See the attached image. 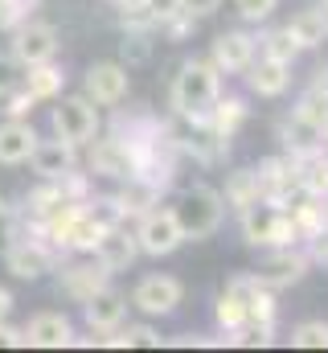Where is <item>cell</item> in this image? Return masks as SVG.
Segmentation results:
<instances>
[{
	"label": "cell",
	"instance_id": "6",
	"mask_svg": "<svg viewBox=\"0 0 328 353\" xmlns=\"http://www.w3.org/2000/svg\"><path fill=\"white\" fill-rule=\"evenodd\" d=\"M258 189H263V201H267V205L287 210V205L304 193V189H300V165H296V157L283 152V157L258 161Z\"/></svg>",
	"mask_w": 328,
	"mask_h": 353
},
{
	"label": "cell",
	"instance_id": "45",
	"mask_svg": "<svg viewBox=\"0 0 328 353\" xmlns=\"http://www.w3.org/2000/svg\"><path fill=\"white\" fill-rule=\"evenodd\" d=\"M325 230H328V226H325Z\"/></svg>",
	"mask_w": 328,
	"mask_h": 353
},
{
	"label": "cell",
	"instance_id": "21",
	"mask_svg": "<svg viewBox=\"0 0 328 353\" xmlns=\"http://www.w3.org/2000/svg\"><path fill=\"white\" fill-rule=\"evenodd\" d=\"M37 144V128L29 119H4L0 123V165H25Z\"/></svg>",
	"mask_w": 328,
	"mask_h": 353
},
{
	"label": "cell",
	"instance_id": "2",
	"mask_svg": "<svg viewBox=\"0 0 328 353\" xmlns=\"http://www.w3.org/2000/svg\"><path fill=\"white\" fill-rule=\"evenodd\" d=\"M172 214H176V222H181L185 243H201V239H214V234L222 230V222H226V197H222V189L197 181V185L181 189Z\"/></svg>",
	"mask_w": 328,
	"mask_h": 353
},
{
	"label": "cell",
	"instance_id": "19",
	"mask_svg": "<svg viewBox=\"0 0 328 353\" xmlns=\"http://www.w3.org/2000/svg\"><path fill=\"white\" fill-rule=\"evenodd\" d=\"M29 165H33V173L41 176V181H54V176L70 173L74 165H79V148L74 144H66V140H41L37 136V144H33V152H29Z\"/></svg>",
	"mask_w": 328,
	"mask_h": 353
},
{
	"label": "cell",
	"instance_id": "27",
	"mask_svg": "<svg viewBox=\"0 0 328 353\" xmlns=\"http://www.w3.org/2000/svg\"><path fill=\"white\" fill-rule=\"evenodd\" d=\"M296 165H300V189L308 197H325L328 201V144L316 148V152L296 157Z\"/></svg>",
	"mask_w": 328,
	"mask_h": 353
},
{
	"label": "cell",
	"instance_id": "23",
	"mask_svg": "<svg viewBox=\"0 0 328 353\" xmlns=\"http://www.w3.org/2000/svg\"><path fill=\"white\" fill-rule=\"evenodd\" d=\"M21 87L33 94V103H50V99H58V94H62V87H66V74H62V66H54V58H50V62L25 66Z\"/></svg>",
	"mask_w": 328,
	"mask_h": 353
},
{
	"label": "cell",
	"instance_id": "31",
	"mask_svg": "<svg viewBox=\"0 0 328 353\" xmlns=\"http://www.w3.org/2000/svg\"><path fill=\"white\" fill-rule=\"evenodd\" d=\"M214 321H218V329H222V337H230V333H238L246 325V304L238 296H230V292H222L218 296V304H214Z\"/></svg>",
	"mask_w": 328,
	"mask_h": 353
},
{
	"label": "cell",
	"instance_id": "36",
	"mask_svg": "<svg viewBox=\"0 0 328 353\" xmlns=\"http://www.w3.org/2000/svg\"><path fill=\"white\" fill-rule=\"evenodd\" d=\"M17 239V210L8 205V197H0V251Z\"/></svg>",
	"mask_w": 328,
	"mask_h": 353
},
{
	"label": "cell",
	"instance_id": "30",
	"mask_svg": "<svg viewBox=\"0 0 328 353\" xmlns=\"http://www.w3.org/2000/svg\"><path fill=\"white\" fill-rule=\"evenodd\" d=\"M103 345H111V350H136V345H148V350H161V329H152V325H127V329H111V333H103L99 337Z\"/></svg>",
	"mask_w": 328,
	"mask_h": 353
},
{
	"label": "cell",
	"instance_id": "13",
	"mask_svg": "<svg viewBox=\"0 0 328 353\" xmlns=\"http://www.w3.org/2000/svg\"><path fill=\"white\" fill-rule=\"evenodd\" d=\"M111 283V271L99 263L94 255H86V259H74V263L62 267V275H58V292L62 296H70L74 304H86L99 288H107Z\"/></svg>",
	"mask_w": 328,
	"mask_h": 353
},
{
	"label": "cell",
	"instance_id": "17",
	"mask_svg": "<svg viewBox=\"0 0 328 353\" xmlns=\"http://www.w3.org/2000/svg\"><path fill=\"white\" fill-rule=\"evenodd\" d=\"M243 74H246L250 94H258V99H279V94H287V87H291V66L287 62H275V58H263V54H254V62L246 66Z\"/></svg>",
	"mask_w": 328,
	"mask_h": 353
},
{
	"label": "cell",
	"instance_id": "7",
	"mask_svg": "<svg viewBox=\"0 0 328 353\" xmlns=\"http://www.w3.org/2000/svg\"><path fill=\"white\" fill-rule=\"evenodd\" d=\"M58 58V29L50 21H21L12 29V62L17 66H37V62H50Z\"/></svg>",
	"mask_w": 328,
	"mask_h": 353
},
{
	"label": "cell",
	"instance_id": "33",
	"mask_svg": "<svg viewBox=\"0 0 328 353\" xmlns=\"http://www.w3.org/2000/svg\"><path fill=\"white\" fill-rule=\"evenodd\" d=\"M41 0H0V29L4 33H12L21 21H29L33 17V8H37Z\"/></svg>",
	"mask_w": 328,
	"mask_h": 353
},
{
	"label": "cell",
	"instance_id": "9",
	"mask_svg": "<svg viewBox=\"0 0 328 353\" xmlns=\"http://www.w3.org/2000/svg\"><path fill=\"white\" fill-rule=\"evenodd\" d=\"M132 90V74L123 62H94L82 79V94L94 103V107H119Z\"/></svg>",
	"mask_w": 328,
	"mask_h": 353
},
{
	"label": "cell",
	"instance_id": "40",
	"mask_svg": "<svg viewBox=\"0 0 328 353\" xmlns=\"http://www.w3.org/2000/svg\"><path fill=\"white\" fill-rule=\"evenodd\" d=\"M312 90H316V94H325V99H328V62H325V66H316V70H312Z\"/></svg>",
	"mask_w": 328,
	"mask_h": 353
},
{
	"label": "cell",
	"instance_id": "8",
	"mask_svg": "<svg viewBox=\"0 0 328 353\" xmlns=\"http://www.w3.org/2000/svg\"><path fill=\"white\" fill-rule=\"evenodd\" d=\"M185 300V283L176 275H144L132 288V308H140L144 316H172Z\"/></svg>",
	"mask_w": 328,
	"mask_h": 353
},
{
	"label": "cell",
	"instance_id": "38",
	"mask_svg": "<svg viewBox=\"0 0 328 353\" xmlns=\"http://www.w3.org/2000/svg\"><path fill=\"white\" fill-rule=\"evenodd\" d=\"M148 12H152V21L161 25V21H168V17L181 12V0H148Z\"/></svg>",
	"mask_w": 328,
	"mask_h": 353
},
{
	"label": "cell",
	"instance_id": "35",
	"mask_svg": "<svg viewBox=\"0 0 328 353\" xmlns=\"http://www.w3.org/2000/svg\"><path fill=\"white\" fill-rule=\"evenodd\" d=\"M123 58H127V62H144V58H148V29H127Z\"/></svg>",
	"mask_w": 328,
	"mask_h": 353
},
{
	"label": "cell",
	"instance_id": "29",
	"mask_svg": "<svg viewBox=\"0 0 328 353\" xmlns=\"http://www.w3.org/2000/svg\"><path fill=\"white\" fill-rule=\"evenodd\" d=\"M254 46H258V54H263V58H275V62H287V66H296V58L304 54V50H300V46L291 41L287 25L263 29V37H254Z\"/></svg>",
	"mask_w": 328,
	"mask_h": 353
},
{
	"label": "cell",
	"instance_id": "39",
	"mask_svg": "<svg viewBox=\"0 0 328 353\" xmlns=\"http://www.w3.org/2000/svg\"><path fill=\"white\" fill-rule=\"evenodd\" d=\"M25 345V329H12L0 321V350H21Z\"/></svg>",
	"mask_w": 328,
	"mask_h": 353
},
{
	"label": "cell",
	"instance_id": "20",
	"mask_svg": "<svg viewBox=\"0 0 328 353\" xmlns=\"http://www.w3.org/2000/svg\"><path fill=\"white\" fill-rule=\"evenodd\" d=\"M246 115H250V107H246L243 94H218V103L209 107V115H205V132L209 136H218L222 144H230L234 136H238V128L246 123Z\"/></svg>",
	"mask_w": 328,
	"mask_h": 353
},
{
	"label": "cell",
	"instance_id": "34",
	"mask_svg": "<svg viewBox=\"0 0 328 353\" xmlns=\"http://www.w3.org/2000/svg\"><path fill=\"white\" fill-rule=\"evenodd\" d=\"M275 8H279V0H234V12L246 25H267L275 17Z\"/></svg>",
	"mask_w": 328,
	"mask_h": 353
},
{
	"label": "cell",
	"instance_id": "24",
	"mask_svg": "<svg viewBox=\"0 0 328 353\" xmlns=\"http://www.w3.org/2000/svg\"><path fill=\"white\" fill-rule=\"evenodd\" d=\"M66 205H70V197L62 193L58 176H54V181H45V185H37V189L25 197V214H29V222H33V226L50 222V218H54V214H62Z\"/></svg>",
	"mask_w": 328,
	"mask_h": 353
},
{
	"label": "cell",
	"instance_id": "1",
	"mask_svg": "<svg viewBox=\"0 0 328 353\" xmlns=\"http://www.w3.org/2000/svg\"><path fill=\"white\" fill-rule=\"evenodd\" d=\"M218 94H222V74H218V66H214L209 58H189V62H181V70L172 74L168 107H172V115H181L185 123L201 128L205 115H209V107L218 103Z\"/></svg>",
	"mask_w": 328,
	"mask_h": 353
},
{
	"label": "cell",
	"instance_id": "41",
	"mask_svg": "<svg viewBox=\"0 0 328 353\" xmlns=\"http://www.w3.org/2000/svg\"><path fill=\"white\" fill-rule=\"evenodd\" d=\"M8 312H12V292L0 288V321H8Z\"/></svg>",
	"mask_w": 328,
	"mask_h": 353
},
{
	"label": "cell",
	"instance_id": "28",
	"mask_svg": "<svg viewBox=\"0 0 328 353\" xmlns=\"http://www.w3.org/2000/svg\"><path fill=\"white\" fill-rule=\"evenodd\" d=\"M111 197H115V205H119L123 222H127V218H140L144 210H152V205L161 201V193H156L148 181H140V176H127V185H123L119 193H111Z\"/></svg>",
	"mask_w": 328,
	"mask_h": 353
},
{
	"label": "cell",
	"instance_id": "42",
	"mask_svg": "<svg viewBox=\"0 0 328 353\" xmlns=\"http://www.w3.org/2000/svg\"><path fill=\"white\" fill-rule=\"evenodd\" d=\"M8 83H12V74H8V62H4V58H0V90L8 87Z\"/></svg>",
	"mask_w": 328,
	"mask_h": 353
},
{
	"label": "cell",
	"instance_id": "10",
	"mask_svg": "<svg viewBox=\"0 0 328 353\" xmlns=\"http://www.w3.org/2000/svg\"><path fill=\"white\" fill-rule=\"evenodd\" d=\"M308 271H312V259H308V251H304V247H275V251L258 263L254 275L263 279V288L283 292V288H296Z\"/></svg>",
	"mask_w": 328,
	"mask_h": 353
},
{
	"label": "cell",
	"instance_id": "22",
	"mask_svg": "<svg viewBox=\"0 0 328 353\" xmlns=\"http://www.w3.org/2000/svg\"><path fill=\"white\" fill-rule=\"evenodd\" d=\"M287 33H291V41L300 46V50H320L328 41V12H325V4L316 8H300L291 21H287Z\"/></svg>",
	"mask_w": 328,
	"mask_h": 353
},
{
	"label": "cell",
	"instance_id": "18",
	"mask_svg": "<svg viewBox=\"0 0 328 353\" xmlns=\"http://www.w3.org/2000/svg\"><path fill=\"white\" fill-rule=\"evenodd\" d=\"M25 345H37V350H66V345H74V321L62 316V312H37V316L25 325Z\"/></svg>",
	"mask_w": 328,
	"mask_h": 353
},
{
	"label": "cell",
	"instance_id": "37",
	"mask_svg": "<svg viewBox=\"0 0 328 353\" xmlns=\"http://www.w3.org/2000/svg\"><path fill=\"white\" fill-rule=\"evenodd\" d=\"M222 8V0H181V12H189L193 21H205Z\"/></svg>",
	"mask_w": 328,
	"mask_h": 353
},
{
	"label": "cell",
	"instance_id": "43",
	"mask_svg": "<svg viewBox=\"0 0 328 353\" xmlns=\"http://www.w3.org/2000/svg\"><path fill=\"white\" fill-rule=\"evenodd\" d=\"M103 4H115V8H123V4H127V0H103Z\"/></svg>",
	"mask_w": 328,
	"mask_h": 353
},
{
	"label": "cell",
	"instance_id": "4",
	"mask_svg": "<svg viewBox=\"0 0 328 353\" xmlns=\"http://www.w3.org/2000/svg\"><path fill=\"white\" fill-rule=\"evenodd\" d=\"M50 128L58 140L74 144V148H86L94 136H99V107L86 99V94H58V107L50 111Z\"/></svg>",
	"mask_w": 328,
	"mask_h": 353
},
{
	"label": "cell",
	"instance_id": "3",
	"mask_svg": "<svg viewBox=\"0 0 328 353\" xmlns=\"http://www.w3.org/2000/svg\"><path fill=\"white\" fill-rule=\"evenodd\" d=\"M243 222V239L246 247H300V234H296V222H291V210H279V205H267V201H254L250 210L238 214Z\"/></svg>",
	"mask_w": 328,
	"mask_h": 353
},
{
	"label": "cell",
	"instance_id": "32",
	"mask_svg": "<svg viewBox=\"0 0 328 353\" xmlns=\"http://www.w3.org/2000/svg\"><path fill=\"white\" fill-rule=\"evenodd\" d=\"M296 350H328V321H300L291 329Z\"/></svg>",
	"mask_w": 328,
	"mask_h": 353
},
{
	"label": "cell",
	"instance_id": "11",
	"mask_svg": "<svg viewBox=\"0 0 328 353\" xmlns=\"http://www.w3.org/2000/svg\"><path fill=\"white\" fill-rule=\"evenodd\" d=\"M254 54H258V46H254V37H250L246 29H222V33L214 37V46H209V62L218 66L222 79L243 74L246 66L254 62Z\"/></svg>",
	"mask_w": 328,
	"mask_h": 353
},
{
	"label": "cell",
	"instance_id": "5",
	"mask_svg": "<svg viewBox=\"0 0 328 353\" xmlns=\"http://www.w3.org/2000/svg\"><path fill=\"white\" fill-rule=\"evenodd\" d=\"M136 243H140V255H148V259H164V255H172L185 243L172 205H161L156 201L152 210H144L136 218Z\"/></svg>",
	"mask_w": 328,
	"mask_h": 353
},
{
	"label": "cell",
	"instance_id": "26",
	"mask_svg": "<svg viewBox=\"0 0 328 353\" xmlns=\"http://www.w3.org/2000/svg\"><path fill=\"white\" fill-rule=\"evenodd\" d=\"M222 197H226V210H234V214H243V210H250L254 201H263V189H258V169H234V173L226 176Z\"/></svg>",
	"mask_w": 328,
	"mask_h": 353
},
{
	"label": "cell",
	"instance_id": "15",
	"mask_svg": "<svg viewBox=\"0 0 328 353\" xmlns=\"http://www.w3.org/2000/svg\"><path fill=\"white\" fill-rule=\"evenodd\" d=\"M86 148H90L86 169L94 176H111V181H127V176H132V148H127L119 136H107V140L94 136Z\"/></svg>",
	"mask_w": 328,
	"mask_h": 353
},
{
	"label": "cell",
	"instance_id": "44",
	"mask_svg": "<svg viewBox=\"0 0 328 353\" xmlns=\"http://www.w3.org/2000/svg\"><path fill=\"white\" fill-rule=\"evenodd\" d=\"M320 4H325V12H328V0H320Z\"/></svg>",
	"mask_w": 328,
	"mask_h": 353
},
{
	"label": "cell",
	"instance_id": "14",
	"mask_svg": "<svg viewBox=\"0 0 328 353\" xmlns=\"http://www.w3.org/2000/svg\"><path fill=\"white\" fill-rule=\"evenodd\" d=\"M90 255L107 267L111 275L127 271V267L136 263V255H140L136 230H127V222H115V226H107V230L99 234V243H94V251H90Z\"/></svg>",
	"mask_w": 328,
	"mask_h": 353
},
{
	"label": "cell",
	"instance_id": "16",
	"mask_svg": "<svg viewBox=\"0 0 328 353\" xmlns=\"http://www.w3.org/2000/svg\"><path fill=\"white\" fill-rule=\"evenodd\" d=\"M123 316H127V296H123V292H115L111 283H107V288H99V292L82 304V321H86V329H90V333H111V329H119V325H123Z\"/></svg>",
	"mask_w": 328,
	"mask_h": 353
},
{
	"label": "cell",
	"instance_id": "25",
	"mask_svg": "<svg viewBox=\"0 0 328 353\" xmlns=\"http://www.w3.org/2000/svg\"><path fill=\"white\" fill-rule=\"evenodd\" d=\"M279 136H283V144H287V152L291 157H304V152H316V148H325L328 136L316 128V123H308V119H300L296 111L283 119V128H279Z\"/></svg>",
	"mask_w": 328,
	"mask_h": 353
},
{
	"label": "cell",
	"instance_id": "12",
	"mask_svg": "<svg viewBox=\"0 0 328 353\" xmlns=\"http://www.w3.org/2000/svg\"><path fill=\"white\" fill-rule=\"evenodd\" d=\"M4 267L17 275V279H41L45 271H54V263H58V255L33 234V239H12L4 251Z\"/></svg>",
	"mask_w": 328,
	"mask_h": 353
}]
</instances>
